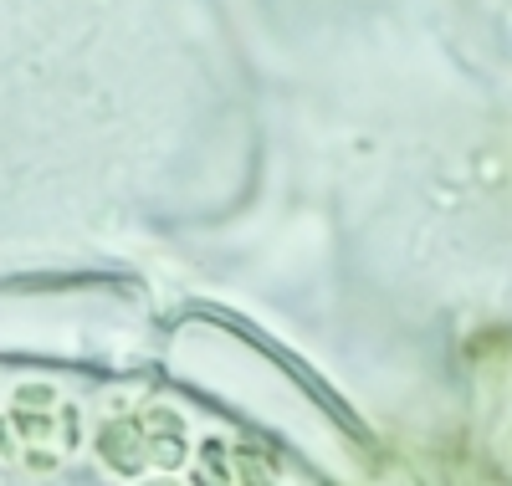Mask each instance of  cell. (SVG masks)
<instances>
[{"label": "cell", "mask_w": 512, "mask_h": 486, "mask_svg": "<svg viewBox=\"0 0 512 486\" xmlns=\"http://www.w3.org/2000/svg\"><path fill=\"white\" fill-rule=\"evenodd\" d=\"M190 451V435L185 420L175 410H159V405H139V410H123L103 425L98 435V456L123 471V476H144V471H169L180 466Z\"/></svg>", "instance_id": "1"}, {"label": "cell", "mask_w": 512, "mask_h": 486, "mask_svg": "<svg viewBox=\"0 0 512 486\" xmlns=\"http://www.w3.org/2000/svg\"><path fill=\"white\" fill-rule=\"evenodd\" d=\"M77 446V410L52 389H21L0 415V451L26 466H57Z\"/></svg>", "instance_id": "2"}, {"label": "cell", "mask_w": 512, "mask_h": 486, "mask_svg": "<svg viewBox=\"0 0 512 486\" xmlns=\"http://www.w3.org/2000/svg\"><path fill=\"white\" fill-rule=\"evenodd\" d=\"M195 486H277V471L262 451L231 446V440H210L195 461Z\"/></svg>", "instance_id": "3"}, {"label": "cell", "mask_w": 512, "mask_h": 486, "mask_svg": "<svg viewBox=\"0 0 512 486\" xmlns=\"http://www.w3.org/2000/svg\"><path fill=\"white\" fill-rule=\"evenodd\" d=\"M154 486H169V481H154Z\"/></svg>", "instance_id": "4"}]
</instances>
